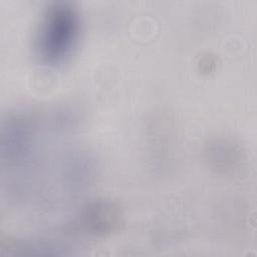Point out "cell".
Listing matches in <instances>:
<instances>
[{
    "mask_svg": "<svg viewBox=\"0 0 257 257\" xmlns=\"http://www.w3.org/2000/svg\"><path fill=\"white\" fill-rule=\"evenodd\" d=\"M80 34L77 9L68 2L50 4L42 14L36 37V50L42 63L57 66L65 62Z\"/></svg>",
    "mask_w": 257,
    "mask_h": 257,
    "instance_id": "obj_1",
    "label": "cell"
}]
</instances>
